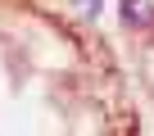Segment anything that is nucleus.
I'll return each instance as SVG.
<instances>
[{
	"instance_id": "f257e3e1",
	"label": "nucleus",
	"mask_w": 154,
	"mask_h": 136,
	"mask_svg": "<svg viewBox=\"0 0 154 136\" xmlns=\"http://www.w3.org/2000/svg\"><path fill=\"white\" fill-rule=\"evenodd\" d=\"M122 18L131 27H154V9H149V0H122Z\"/></svg>"
}]
</instances>
